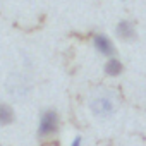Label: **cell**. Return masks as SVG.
Segmentation results:
<instances>
[{"mask_svg": "<svg viewBox=\"0 0 146 146\" xmlns=\"http://www.w3.org/2000/svg\"><path fill=\"white\" fill-rule=\"evenodd\" d=\"M58 129V115L53 110H46L40 120V136H50Z\"/></svg>", "mask_w": 146, "mask_h": 146, "instance_id": "obj_2", "label": "cell"}, {"mask_svg": "<svg viewBox=\"0 0 146 146\" xmlns=\"http://www.w3.org/2000/svg\"><path fill=\"white\" fill-rule=\"evenodd\" d=\"M122 70H124V65H122V62L120 60H117V58H110L108 62H107V65H105V72L108 76H119V74H122Z\"/></svg>", "mask_w": 146, "mask_h": 146, "instance_id": "obj_6", "label": "cell"}, {"mask_svg": "<svg viewBox=\"0 0 146 146\" xmlns=\"http://www.w3.org/2000/svg\"><path fill=\"white\" fill-rule=\"evenodd\" d=\"M70 146H81V137H76V139H74V143H72Z\"/></svg>", "mask_w": 146, "mask_h": 146, "instance_id": "obj_7", "label": "cell"}, {"mask_svg": "<svg viewBox=\"0 0 146 146\" xmlns=\"http://www.w3.org/2000/svg\"><path fill=\"white\" fill-rule=\"evenodd\" d=\"M14 122V112L7 103H0V125H9Z\"/></svg>", "mask_w": 146, "mask_h": 146, "instance_id": "obj_5", "label": "cell"}, {"mask_svg": "<svg viewBox=\"0 0 146 146\" xmlns=\"http://www.w3.org/2000/svg\"><path fill=\"white\" fill-rule=\"evenodd\" d=\"M93 45H95L96 52H98V53H102V55H105V57H112V55H113V52H115L113 43H112L105 35H98V36H95Z\"/></svg>", "mask_w": 146, "mask_h": 146, "instance_id": "obj_3", "label": "cell"}, {"mask_svg": "<svg viewBox=\"0 0 146 146\" xmlns=\"http://www.w3.org/2000/svg\"><path fill=\"white\" fill-rule=\"evenodd\" d=\"M90 108H91V112H93L96 117H102V119H107V117H110V115L115 112L113 102H112L108 96H103V95L95 96V98L91 100V103H90Z\"/></svg>", "mask_w": 146, "mask_h": 146, "instance_id": "obj_1", "label": "cell"}, {"mask_svg": "<svg viewBox=\"0 0 146 146\" xmlns=\"http://www.w3.org/2000/svg\"><path fill=\"white\" fill-rule=\"evenodd\" d=\"M117 36L120 38V40H124V41H132V40H136V28H134V24L132 23H129V21H120L119 24H117Z\"/></svg>", "mask_w": 146, "mask_h": 146, "instance_id": "obj_4", "label": "cell"}]
</instances>
